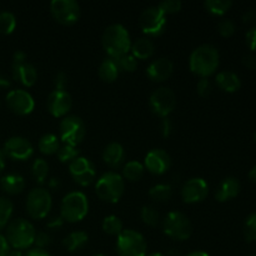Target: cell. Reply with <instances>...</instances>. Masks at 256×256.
Returning <instances> with one entry per match:
<instances>
[{"label": "cell", "mask_w": 256, "mask_h": 256, "mask_svg": "<svg viewBox=\"0 0 256 256\" xmlns=\"http://www.w3.org/2000/svg\"><path fill=\"white\" fill-rule=\"evenodd\" d=\"M158 8L164 12L165 15L168 14H175L179 12L182 8V2L180 0H162L158 4Z\"/></svg>", "instance_id": "40"}, {"label": "cell", "mask_w": 256, "mask_h": 256, "mask_svg": "<svg viewBox=\"0 0 256 256\" xmlns=\"http://www.w3.org/2000/svg\"><path fill=\"white\" fill-rule=\"evenodd\" d=\"M149 106L155 115L168 118L176 106V96L170 88L162 86L155 89L149 98Z\"/></svg>", "instance_id": "11"}, {"label": "cell", "mask_w": 256, "mask_h": 256, "mask_svg": "<svg viewBox=\"0 0 256 256\" xmlns=\"http://www.w3.org/2000/svg\"><path fill=\"white\" fill-rule=\"evenodd\" d=\"M32 175L38 184H44L49 175V164L46 160L38 158L32 165Z\"/></svg>", "instance_id": "32"}, {"label": "cell", "mask_w": 256, "mask_h": 256, "mask_svg": "<svg viewBox=\"0 0 256 256\" xmlns=\"http://www.w3.org/2000/svg\"><path fill=\"white\" fill-rule=\"evenodd\" d=\"M59 140L60 139L55 134L42 135L39 140V144H38L40 152H42V154L45 155L56 154L58 150H59L60 148Z\"/></svg>", "instance_id": "30"}, {"label": "cell", "mask_w": 256, "mask_h": 256, "mask_svg": "<svg viewBox=\"0 0 256 256\" xmlns=\"http://www.w3.org/2000/svg\"><path fill=\"white\" fill-rule=\"evenodd\" d=\"M149 196L156 202H166L172 198V188L169 184H156L149 190Z\"/></svg>", "instance_id": "31"}, {"label": "cell", "mask_w": 256, "mask_h": 256, "mask_svg": "<svg viewBox=\"0 0 256 256\" xmlns=\"http://www.w3.org/2000/svg\"><path fill=\"white\" fill-rule=\"evenodd\" d=\"M5 102L9 109L18 115H29L32 114L35 108L34 98L30 92L22 89L10 90L5 96Z\"/></svg>", "instance_id": "14"}, {"label": "cell", "mask_w": 256, "mask_h": 256, "mask_svg": "<svg viewBox=\"0 0 256 256\" xmlns=\"http://www.w3.org/2000/svg\"><path fill=\"white\" fill-rule=\"evenodd\" d=\"M0 186L10 195L20 194L25 189V179L19 174H6L0 179Z\"/></svg>", "instance_id": "25"}, {"label": "cell", "mask_w": 256, "mask_h": 256, "mask_svg": "<svg viewBox=\"0 0 256 256\" xmlns=\"http://www.w3.org/2000/svg\"><path fill=\"white\" fill-rule=\"evenodd\" d=\"M5 158L6 156H5V154L2 152V150H0V172H2L5 168Z\"/></svg>", "instance_id": "57"}, {"label": "cell", "mask_w": 256, "mask_h": 256, "mask_svg": "<svg viewBox=\"0 0 256 256\" xmlns=\"http://www.w3.org/2000/svg\"><path fill=\"white\" fill-rule=\"evenodd\" d=\"M102 226L104 232H106L108 235H112V236H119L124 230L122 220L116 215H109V216L104 218Z\"/></svg>", "instance_id": "33"}, {"label": "cell", "mask_w": 256, "mask_h": 256, "mask_svg": "<svg viewBox=\"0 0 256 256\" xmlns=\"http://www.w3.org/2000/svg\"><path fill=\"white\" fill-rule=\"evenodd\" d=\"M60 140L64 144L76 148L86 135V126L82 119L78 115H66L59 124Z\"/></svg>", "instance_id": "9"}, {"label": "cell", "mask_w": 256, "mask_h": 256, "mask_svg": "<svg viewBox=\"0 0 256 256\" xmlns=\"http://www.w3.org/2000/svg\"><path fill=\"white\" fill-rule=\"evenodd\" d=\"M6 256H22V252L20 250H10Z\"/></svg>", "instance_id": "58"}, {"label": "cell", "mask_w": 256, "mask_h": 256, "mask_svg": "<svg viewBox=\"0 0 256 256\" xmlns=\"http://www.w3.org/2000/svg\"><path fill=\"white\" fill-rule=\"evenodd\" d=\"M148 256H165V255L162 254V252H152V254H150Z\"/></svg>", "instance_id": "59"}, {"label": "cell", "mask_w": 256, "mask_h": 256, "mask_svg": "<svg viewBox=\"0 0 256 256\" xmlns=\"http://www.w3.org/2000/svg\"><path fill=\"white\" fill-rule=\"evenodd\" d=\"M125 192V182L120 174L108 172L98 179L95 184V192L98 198L108 204H115L122 199Z\"/></svg>", "instance_id": "4"}, {"label": "cell", "mask_w": 256, "mask_h": 256, "mask_svg": "<svg viewBox=\"0 0 256 256\" xmlns=\"http://www.w3.org/2000/svg\"><path fill=\"white\" fill-rule=\"evenodd\" d=\"M94 256H106L105 254H95Z\"/></svg>", "instance_id": "60"}, {"label": "cell", "mask_w": 256, "mask_h": 256, "mask_svg": "<svg viewBox=\"0 0 256 256\" xmlns=\"http://www.w3.org/2000/svg\"><path fill=\"white\" fill-rule=\"evenodd\" d=\"M245 39H246V44L249 49L252 52H256V26H252V29L248 30Z\"/></svg>", "instance_id": "45"}, {"label": "cell", "mask_w": 256, "mask_h": 256, "mask_svg": "<svg viewBox=\"0 0 256 256\" xmlns=\"http://www.w3.org/2000/svg\"><path fill=\"white\" fill-rule=\"evenodd\" d=\"M232 6V0H205L204 8L209 14L214 16H222Z\"/></svg>", "instance_id": "29"}, {"label": "cell", "mask_w": 256, "mask_h": 256, "mask_svg": "<svg viewBox=\"0 0 256 256\" xmlns=\"http://www.w3.org/2000/svg\"><path fill=\"white\" fill-rule=\"evenodd\" d=\"M185 256H210V255L208 254V252H202V250H195V252H189V254Z\"/></svg>", "instance_id": "56"}, {"label": "cell", "mask_w": 256, "mask_h": 256, "mask_svg": "<svg viewBox=\"0 0 256 256\" xmlns=\"http://www.w3.org/2000/svg\"><path fill=\"white\" fill-rule=\"evenodd\" d=\"M209 185L202 178H192L182 188V199L186 204H196L206 199Z\"/></svg>", "instance_id": "16"}, {"label": "cell", "mask_w": 256, "mask_h": 256, "mask_svg": "<svg viewBox=\"0 0 256 256\" xmlns=\"http://www.w3.org/2000/svg\"><path fill=\"white\" fill-rule=\"evenodd\" d=\"M69 172L72 180L80 186L90 185L96 176L95 165L92 164V160L80 155L69 164Z\"/></svg>", "instance_id": "13"}, {"label": "cell", "mask_w": 256, "mask_h": 256, "mask_svg": "<svg viewBox=\"0 0 256 256\" xmlns=\"http://www.w3.org/2000/svg\"><path fill=\"white\" fill-rule=\"evenodd\" d=\"M172 132V122L169 118H164L162 122V134L164 138H168Z\"/></svg>", "instance_id": "47"}, {"label": "cell", "mask_w": 256, "mask_h": 256, "mask_svg": "<svg viewBox=\"0 0 256 256\" xmlns=\"http://www.w3.org/2000/svg\"><path fill=\"white\" fill-rule=\"evenodd\" d=\"M242 19L244 22H254L256 20V12L254 9H248L242 15Z\"/></svg>", "instance_id": "50"}, {"label": "cell", "mask_w": 256, "mask_h": 256, "mask_svg": "<svg viewBox=\"0 0 256 256\" xmlns=\"http://www.w3.org/2000/svg\"><path fill=\"white\" fill-rule=\"evenodd\" d=\"M250 256H256V255H250Z\"/></svg>", "instance_id": "62"}, {"label": "cell", "mask_w": 256, "mask_h": 256, "mask_svg": "<svg viewBox=\"0 0 256 256\" xmlns=\"http://www.w3.org/2000/svg\"><path fill=\"white\" fill-rule=\"evenodd\" d=\"M215 82H216L218 86L225 92H235L242 88V80H240L239 75L230 70H222L220 72H218L215 76Z\"/></svg>", "instance_id": "23"}, {"label": "cell", "mask_w": 256, "mask_h": 256, "mask_svg": "<svg viewBox=\"0 0 256 256\" xmlns=\"http://www.w3.org/2000/svg\"><path fill=\"white\" fill-rule=\"evenodd\" d=\"M34 244L39 249H45V248L52 244V235L48 232H36Z\"/></svg>", "instance_id": "42"}, {"label": "cell", "mask_w": 256, "mask_h": 256, "mask_svg": "<svg viewBox=\"0 0 256 256\" xmlns=\"http://www.w3.org/2000/svg\"><path fill=\"white\" fill-rule=\"evenodd\" d=\"M98 74H99V78L104 82H114L118 79V76H119L120 69L115 59L108 56L100 64Z\"/></svg>", "instance_id": "27"}, {"label": "cell", "mask_w": 256, "mask_h": 256, "mask_svg": "<svg viewBox=\"0 0 256 256\" xmlns=\"http://www.w3.org/2000/svg\"><path fill=\"white\" fill-rule=\"evenodd\" d=\"M62 224H64V220L62 219V216H54L50 220H48L46 228L50 230H56L62 228Z\"/></svg>", "instance_id": "48"}, {"label": "cell", "mask_w": 256, "mask_h": 256, "mask_svg": "<svg viewBox=\"0 0 256 256\" xmlns=\"http://www.w3.org/2000/svg\"><path fill=\"white\" fill-rule=\"evenodd\" d=\"M88 242H89L88 232H82V230H78V232H72L68 234L62 240V245H64L66 252H75L78 250L82 249L88 244Z\"/></svg>", "instance_id": "26"}, {"label": "cell", "mask_w": 256, "mask_h": 256, "mask_svg": "<svg viewBox=\"0 0 256 256\" xmlns=\"http://www.w3.org/2000/svg\"><path fill=\"white\" fill-rule=\"evenodd\" d=\"M174 72V64L168 58H158L152 60L146 68V76L152 82H165Z\"/></svg>", "instance_id": "19"}, {"label": "cell", "mask_w": 256, "mask_h": 256, "mask_svg": "<svg viewBox=\"0 0 256 256\" xmlns=\"http://www.w3.org/2000/svg\"><path fill=\"white\" fill-rule=\"evenodd\" d=\"M140 218H142V222L145 225H148V226H158V224L160 222L159 212L152 205H145V206L142 208V210H140Z\"/></svg>", "instance_id": "36"}, {"label": "cell", "mask_w": 256, "mask_h": 256, "mask_svg": "<svg viewBox=\"0 0 256 256\" xmlns=\"http://www.w3.org/2000/svg\"><path fill=\"white\" fill-rule=\"evenodd\" d=\"M242 65L249 70H256V55L250 52V54H245L242 59Z\"/></svg>", "instance_id": "46"}, {"label": "cell", "mask_w": 256, "mask_h": 256, "mask_svg": "<svg viewBox=\"0 0 256 256\" xmlns=\"http://www.w3.org/2000/svg\"><path fill=\"white\" fill-rule=\"evenodd\" d=\"M220 64V52L212 44H202L195 48L189 58V68L195 75L202 78L210 76L218 70Z\"/></svg>", "instance_id": "1"}, {"label": "cell", "mask_w": 256, "mask_h": 256, "mask_svg": "<svg viewBox=\"0 0 256 256\" xmlns=\"http://www.w3.org/2000/svg\"><path fill=\"white\" fill-rule=\"evenodd\" d=\"M35 235L34 225L29 220L19 218L8 224L5 239L14 250H25L34 244Z\"/></svg>", "instance_id": "3"}, {"label": "cell", "mask_w": 256, "mask_h": 256, "mask_svg": "<svg viewBox=\"0 0 256 256\" xmlns=\"http://www.w3.org/2000/svg\"><path fill=\"white\" fill-rule=\"evenodd\" d=\"M25 256H52L45 249H39V248H34L30 249L29 252L25 254Z\"/></svg>", "instance_id": "52"}, {"label": "cell", "mask_w": 256, "mask_h": 256, "mask_svg": "<svg viewBox=\"0 0 256 256\" xmlns=\"http://www.w3.org/2000/svg\"><path fill=\"white\" fill-rule=\"evenodd\" d=\"M102 160L112 169H118L119 166H122L125 160L124 146L116 142L108 144L102 152Z\"/></svg>", "instance_id": "22"}, {"label": "cell", "mask_w": 256, "mask_h": 256, "mask_svg": "<svg viewBox=\"0 0 256 256\" xmlns=\"http://www.w3.org/2000/svg\"><path fill=\"white\" fill-rule=\"evenodd\" d=\"M12 210H14V205L12 200L5 196H0V230H2L9 224Z\"/></svg>", "instance_id": "35"}, {"label": "cell", "mask_w": 256, "mask_h": 256, "mask_svg": "<svg viewBox=\"0 0 256 256\" xmlns=\"http://www.w3.org/2000/svg\"><path fill=\"white\" fill-rule=\"evenodd\" d=\"M10 84H12V82H10L9 78L5 76L4 74L0 72V88H2V89H5V88H9Z\"/></svg>", "instance_id": "53"}, {"label": "cell", "mask_w": 256, "mask_h": 256, "mask_svg": "<svg viewBox=\"0 0 256 256\" xmlns=\"http://www.w3.org/2000/svg\"><path fill=\"white\" fill-rule=\"evenodd\" d=\"M80 5L75 0H52L50 14L62 25H72L80 19Z\"/></svg>", "instance_id": "12"}, {"label": "cell", "mask_w": 256, "mask_h": 256, "mask_svg": "<svg viewBox=\"0 0 256 256\" xmlns=\"http://www.w3.org/2000/svg\"><path fill=\"white\" fill-rule=\"evenodd\" d=\"M48 185H49L50 189H55V188L59 186L60 182H59V179H55V178H52V179L49 180V182H48Z\"/></svg>", "instance_id": "55"}, {"label": "cell", "mask_w": 256, "mask_h": 256, "mask_svg": "<svg viewBox=\"0 0 256 256\" xmlns=\"http://www.w3.org/2000/svg\"><path fill=\"white\" fill-rule=\"evenodd\" d=\"M166 24V15L158 8V5L146 8L140 15L139 25L148 38L160 36L165 32Z\"/></svg>", "instance_id": "10"}, {"label": "cell", "mask_w": 256, "mask_h": 256, "mask_svg": "<svg viewBox=\"0 0 256 256\" xmlns=\"http://www.w3.org/2000/svg\"><path fill=\"white\" fill-rule=\"evenodd\" d=\"M242 190V184L239 179L235 176H228L219 184L215 190V199L219 202H229L239 195Z\"/></svg>", "instance_id": "20"}, {"label": "cell", "mask_w": 256, "mask_h": 256, "mask_svg": "<svg viewBox=\"0 0 256 256\" xmlns=\"http://www.w3.org/2000/svg\"><path fill=\"white\" fill-rule=\"evenodd\" d=\"M48 110L55 118L66 116L72 106V95L66 90H52L48 96Z\"/></svg>", "instance_id": "17"}, {"label": "cell", "mask_w": 256, "mask_h": 256, "mask_svg": "<svg viewBox=\"0 0 256 256\" xmlns=\"http://www.w3.org/2000/svg\"><path fill=\"white\" fill-rule=\"evenodd\" d=\"M248 176H249L250 182H255V184H256V165H255V166H252V169H250V172H249V174H248Z\"/></svg>", "instance_id": "54"}, {"label": "cell", "mask_w": 256, "mask_h": 256, "mask_svg": "<svg viewBox=\"0 0 256 256\" xmlns=\"http://www.w3.org/2000/svg\"><path fill=\"white\" fill-rule=\"evenodd\" d=\"M216 29L218 32H219L222 36L229 38L235 32V24L232 22V20L230 19H222L218 22Z\"/></svg>", "instance_id": "41"}, {"label": "cell", "mask_w": 256, "mask_h": 256, "mask_svg": "<svg viewBox=\"0 0 256 256\" xmlns=\"http://www.w3.org/2000/svg\"><path fill=\"white\" fill-rule=\"evenodd\" d=\"M52 206V194L45 188H35L30 190L26 196V212L35 220L48 216Z\"/></svg>", "instance_id": "8"}, {"label": "cell", "mask_w": 256, "mask_h": 256, "mask_svg": "<svg viewBox=\"0 0 256 256\" xmlns=\"http://www.w3.org/2000/svg\"><path fill=\"white\" fill-rule=\"evenodd\" d=\"M130 50H132V55H134L136 59L145 60L152 56L155 52V45L150 38L142 36L135 40L134 42H132Z\"/></svg>", "instance_id": "24"}, {"label": "cell", "mask_w": 256, "mask_h": 256, "mask_svg": "<svg viewBox=\"0 0 256 256\" xmlns=\"http://www.w3.org/2000/svg\"><path fill=\"white\" fill-rule=\"evenodd\" d=\"M145 172L144 164H142L138 160H132L124 164L122 166V179L129 180V182H139L142 178Z\"/></svg>", "instance_id": "28"}, {"label": "cell", "mask_w": 256, "mask_h": 256, "mask_svg": "<svg viewBox=\"0 0 256 256\" xmlns=\"http://www.w3.org/2000/svg\"><path fill=\"white\" fill-rule=\"evenodd\" d=\"M56 155L58 159H59L60 162H64V164H68V162L70 164L72 160L76 159V158L79 156V150L75 146H72V145L64 144L62 146L59 148Z\"/></svg>", "instance_id": "38"}, {"label": "cell", "mask_w": 256, "mask_h": 256, "mask_svg": "<svg viewBox=\"0 0 256 256\" xmlns=\"http://www.w3.org/2000/svg\"><path fill=\"white\" fill-rule=\"evenodd\" d=\"M244 238L248 242H256V212H252L244 222Z\"/></svg>", "instance_id": "39"}, {"label": "cell", "mask_w": 256, "mask_h": 256, "mask_svg": "<svg viewBox=\"0 0 256 256\" xmlns=\"http://www.w3.org/2000/svg\"><path fill=\"white\" fill-rule=\"evenodd\" d=\"M144 166L154 175H162L172 166V158L164 149H152L145 155Z\"/></svg>", "instance_id": "18"}, {"label": "cell", "mask_w": 256, "mask_h": 256, "mask_svg": "<svg viewBox=\"0 0 256 256\" xmlns=\"http://www.w3.org/2000/svg\"><path fill=\"white\" fill-rule=\"evenodd\" d=\"M68 82H69V79H68V75L65 74L64 72H59L54 78V86L55 90H66Z\"/></svg>", "instance_id": "44"}, {"label": "cell", "mask_w": 256, "mask_h": 256, "mask_svg": "<svg viewBox=\"0 0 256 256\" xmlns=\"http://www.w3.org/2000/svg\"><path fill=\"white\" fill-rule=\"evenodd\" d=\"M2 152L5 154V156L10 158V159L25 162L32 156L34 148L26 138L12 136L5 142Z\"/></svg>", "instance_id": "15"}, {"label": "cell", "mask_w": 256, "mask_h": 256, "mask_svg": "<svg viewBox=\"0 0 256 256\" xmlns=\"http://www.w3.org/2000/svg\"><path fill=\"white\" fill-rule=\"evenodd\" d=\"M89 212V200L82 192H68L60 204V216L64 222H79Z\"/></svg>", "instance_id": "5"}, {"label": "cell", "mask_w": 256, "mask_h": 256, "mask_svg": "<svg viewBox=\"0 0 256 256\" xmlns=\"http://www.w3.org/2000/svg\"><path fill=\"white\" fill-rule=\"evenodd\" d=\"M196 92L202 98L209 96L210 92H212V82H210V80L206 79V78L200 79L196 84Z\"/></svg>", "instance_id": "43"}, {"label": "cell", "mask_w": 256, "mask_h": 256, "mask_svg": "<svg viewBox=\"0 0 256 256\" xmlns=\"http://www.w3.org/2000/svg\"><path fill=\"white\" fill-rule=\"evenodd\" d=\"M16 28V18L12 12H0V34L9 35Z\"/></svg>", "instance_id": "34"}, {"label": "cell", "mask_w": 256, "mask_h": 256, "mask_svg": "<svg viewBox=\"0 0 256 256\" xmlns=\"http://www.w3.org/2000/svg\"><path fill=\"white\" fill-rule=\"evenodd\" d=\"M254 139L256 140V132H255V134H254Z\"/></svg>", "instance_id": "61"}, {"label": "cell", "mask_w": 256, "mask_h": 256, "mask_svg": "<svg viewBox=\"0 0 256 256\" xmlns=\"http://www.w3.org/2000/svg\"><path fill=\"white\" fill-rule=\"evenodd\" d=\"M26 52L22 50H16L12 55V64H22V62H26Z\"/></svg>", "instance_id": "49"}, {"label": "cell", "mask_w": 256, "mask_h": 256, "mask_svg": "<svg viewBox=\"0 0 256 256\" xmlns=\"http://www.w3.org/2000/svg\"><path fill=\"white\" fill-rule=\"evenodd\" d=\"M12 78L24 86H32L38 80V70L30 62L12 64Z\"/></svg>", "instance_id": "21"}, {"label": "cell", "mask_w": 256, "mask_h": 256, "mask_svg": "<svg viewBox=\"0 0 256 256\" xmlns=\"http://www.w3.org/2000/svg\"><path fill=\"white\" fill-rule=\"evenodd\" d=\"M116 252L119 256H146V240L140 232L125 229L118 236Z\"/></svg>", "instance_id": "7"}, {"label": "cell", "mask_w": 256, "mask_h": 256, "mask_svg": "<svg viewBox=\"0 0 256 256\" xmlns=\"http://www.w3.org/2000/svg\"><path fill=\"white\" fill-rule=\"evenodd\" d=\"M162 232L170 239L184 242L192 234V224L182 212H170L162 222Z\"/></svg>", "instance_id": "6"}, {"label": "cell", "mask_w": 256, "mask_h": 256, "mask_svg": "<svg viewBox=\"0 0 256 256\" xmlns=\"http://www.w3.org/2000/svg\"><path fill=\"white\" fill-rule=\"evenodd\" d=\"M9 252V244H8L6 239L4 235L0 234V256H6Z\"/></svg>", "instance_id": "51"}, {"label": "cell", "mask_w": 256, "mask_h": 256, "mask_svg": "<svg viewBox=\"0 0 256 256\" xmlns=\"http://www.w3.org/2000/svg\"><path fill=\"white\" fill-rule=\"evenodd\" d=\"M102 44L108 56L116 59L128 54L132 48V39L126 28L122 24H112L104 30Z\"/></svg>", "instance_id": "2"}, {"label": "cell", "mask_w": 256, "mask_h": 256, "mask_svg": "<svg viewBox=\"0 0 256 256\" xmlns=\"http://www.w3.org/2000/svg\"><path fill=\"white\" fill-rule=\"evenodd\" d=\"M115 62H116L120 72H135L138 68V59L134 56V55L130 54V52L122 55V56L116 58V59H115Z\"/></svg>", "instance_id": "37"}]
</instances>
